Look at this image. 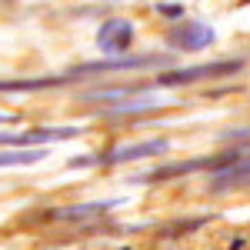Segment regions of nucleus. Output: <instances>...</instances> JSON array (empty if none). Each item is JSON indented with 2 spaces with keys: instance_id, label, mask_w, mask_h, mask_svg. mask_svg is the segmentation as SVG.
<instances>
[{
  "instance_id": "20e7f679",
  "label": "nucleus",
  "mask_w": 250,
  "mask_h": 250,
  "mask_svg": "<svg viewBox=\"0 0 250 250\" xmlns=\"http://www.w3.org/2000/svg\"><path fill=\"white\" fill-rule=\"evenodd\" d=\"M173 43L184 47V50H204L207 43H213V30L207 23H187L184 30L173 34Z\"/></svg>"
},
{
  "instance_id": "423d86ee",
  "label": "nucleus",
  "mask_w": 250,
  "mask_h": 250,
  "mask_svg": "<svg viewBox=\"0 0 250 250\" xmlns=\"http://www.w3.org/2000/svg\"><path fill=\"white\" fill-rule=\"evenodd\" d=\"M167 150V140H147V144H134V147H120L110 154V164H124V160H144Z\"/></svg>"
},
{
  "instance_id": "6e6552de",
  "label": "nucleus",
  "mask_w": 250,
  "mask_h": 250,
  "mask_svg": "<svg viewBox=\"0 0 250 250\" xmlns=\"http://www.w3.org/2000/svg\"><path fill=\"white\" fill-rule=\"evenodd\" d=\"M0 124H3V117H0Z\"/></svg>"
},
{
  "instance_id": "f03ea898",
  "label": "nucleus",
  "mask_w": 250,
  "mask_h": 250,
  "mask_svg": "<svg viewBox=\"0 0 250 250\" xmlns=\"http://www.w3.org/2000/svg\"><path fill=\"white\" fill-rule=\"evenodd\" d=\"M227 164H237V154H220V157H207V160H187V164H170V167H164V170L147 173L144 180H167V177L193 173V170H204V167H210V170H224Z\"/></svg>"
},
{
  "instance_id": "39448f33",
  "label": "nucleus",
  "mask_w": 250,
  "mask_h": 250,
  "mask_svg": "<svg viewBox=\"0 0 250 250\" xmlns=\"http://www.w3.org/2000/svg\"><path fill=\"white\" fill-rule=\"evenodd\" d=\"M60 137H77V127H54V130H30V134H0V144H43V140H60Z\"/></svg>"
},
{
  "instance_id": "0eeeda50",
  "label": "nucleus",
  "mask_w": 250,
  "mask_h": 250,
  "mask_svg": "<svg viewBox=\"0 0 250 250\" xmlns=\"http://www.w3.org/2000/svg\"><path fill=\"white\" fill-rule=\"evenodd\" d=\"M43 150H14V154H0V167H14V164H37Z\"/></svg>"
},
{
  "instance_id": "f257e3e1",
  "label": "nucleus",
  "mask_w": 250,
  "mask_h": 250,
  "mask_svg": "<svg viewBox=\"0 0 250 250\" xmlns=\"http://www.w3.org/2000/svg\"><path fill=\"white\" fill-rule=\"evenodd\" d=\"M240 70V60H224V63H200L190 70H170V74H160V87H170V83H193V80H207V77H224Z\"/></svg>"
},
{
  "instance_id": "7ed1b4c3",
  "label": "nucleus",
  "mask_w": 250,
  "mask_h": 250,
  "mask_svg": "<svg viewBox=\"0 0 250 250\" xmlns=\"http://www.w3.org/2000/svg\"><path fill=\"white\" fill-rule=\"evenodd\" d=\"M130 40H134V27H130V20H107V23L100 27L97 43H100V50L117 54V50L130 47Z\"/></svg>"
}]
</instances>
